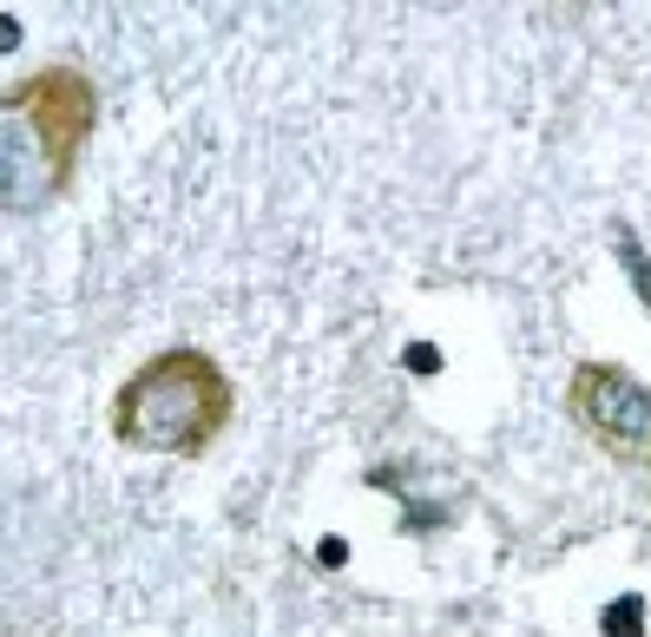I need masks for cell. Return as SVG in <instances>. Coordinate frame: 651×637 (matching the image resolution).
<instances>
[{
  "label": "cell",
  "instance_id": "6da1fadb",
  "mask_svg": "<svg viewBox=\"0 0 651 637\" xmlns=\"http://www.w3.org/2000/svg\"><path fill=\"white\" fill-rule=\"evenodd\" d=\"M93 131H99V86L80 60H53L0 86V211L7 217L53 211L73 191Z\"/></svg>",
  "mask_w": 651,
  "mask_h": 637
},
{
  "label": "cell",
  "instance_id": "7a4b0ae2",
  "mask_svg": "<svg viewBox=\"0 0 651 637\" xmlns=\"http://www.w3.org/2000/svg\"><path fill=\"white\" fill-rule=\"evenodd\" d=\"M238 414V387L211 349H158L113 394V440L132 454L204 460Z\"/></svg>",
  "mask_w": 651,
  "mask_h": 637
},
{
  "label": "cell",
  "instance_id": "3957f363",
  "mask_svg": "<svg viewBox=\"0 0 651 637\" xmlns=\"http://www.w3.org/2000/svg\"><path fill=\"white\" fill-rule=\"evenodd\" d=\"M566 414L606 460L651 474V382L626 362H579L566 382Z\"/></svg>",
  "mask_w": 651,
  "mask_h": 637
},
{
  "label": "cell",
  "instance_id": "277c9868",
  "mask_svg": "<svg viewBox=\"0 0 651 637\" xmlns=\"http://www.w3.org/2000/svg\"><path fill=\"white\" fill-rule=\"evenodd\" d=\"M639 612H645V598H619V605L606 612V637H632L639 631Z\"/></svg>",
  "mask_w": 651,
  "mask_h": 637
},
{
  "label": "cell",
  "instance_id": "5b68a950",
  "mask_svg": "<svg viewBox=\"0 0 651 637\" xmlns=\"http://www.w3.org/2000/svg\"><path fill=\"white\" fill-rule=\"evenodd\" d=\"M619 251H626V263H632V289H639V296L651 302V263L632 251V231H619Z\"/></svg>",
  "mask_w": 651,
  "mask_h": 637
},
{
  "label": "cell",
  "instance_id": "8992f818",
  "mask_svg": "<svg viewBox=\"0 0 651 637\" xmlns=\"http://www.w3.org/2000/svg\"><path fill=\"white\" fill-rule=\"evenodd\" d=\"M316 559H323V565H343V559H349V545H343V539H329V545H316Z\"/></svg>",
  "mask_w": 651,
  "mask_h": 637
},
{
  "label": "cell",
  "instance_id": "52a82bcc",
  "mask_svg": "<svg viewBox=\"0 0 651 637\" xmlns=\"http://www.w3.org/2000/svg\"><path fill=\"white\" fill-rule=\"evenodd\" d=\"M0 46H20V26L13 20H0Z\"/></svg>",
  "mask_w": 651,
  "mask_h": 637
}]
</instances>
